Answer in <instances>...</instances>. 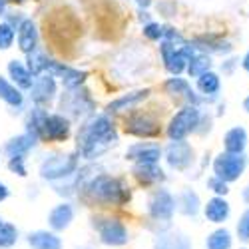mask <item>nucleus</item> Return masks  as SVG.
Returning a JSON list of instances; mask_svg holds the SVG:
<instances>
[{
  "label": "nucleus",
  "instance_id": "obj_1",
  "mask_svg": "<svg viewBox=\"0 0 249 249\" xmlns=\"http://www.w3.org/2000/svg\"><path fill=\"white\" fill-rule=\"evenodd\" d=\"M78 197L102 210H122L132 201V188L126 179L112 174H94L80 188Z\"/></svg>",
  "mask_w": 249,
  "mask_h": 249
},
{
  "label": "nucleus",
  "instance_id": "obj_2",
  "mask_svg": "<svg viewBox=\"0 0 249 249\" xmlns=\"http://www.w3.org/2000/svg\"><path fill=\"white\" fill-rule=\"evenodd\" d=\"M76 142H78V156L84 158L86 161H94L106 154L112 146H116L118 132L114 128V122L106 114H100L82 124Z\"/></svg>",
  "mask_w": 249,
  "mask_h": 249
},
{
  "label": "nucleus",
  "instance_id": "obj_3",
  "mask_svg": "<svg viewBox=\"0 0 249 249\" xmlns=\"http://www.w3.org/2000/svg\"><path fill=\"white\" fill-rule=\"evenodd\" d=\"M90 225H92L96 239L102 247L124 249L132 243V231H130L128 223L116 213H110V212L96 213V215H92Z\"/></svg>",
  "mask_w": 249,
  "mask_h": 249
},
{
  "label": "nucleus",
  "instance_id": "obj_4",
  "mask_svg": "<svg viewBox=\"0 0 249 249\" xmlns=\"http://www.w3.org/2000/svg\"><path fill=\"white\" fill-rule=\"evenodd\" d=\"M146 213L156 233L172 230V219L176 215V196L168 188H156L146 203Z\"/></svg>",
  "mask_w": 249,
  "mask_h": 249
},
{
  "label": "nucleus",
  "instance_id": "obj_5",
  "mask_svg": "<svg viewBox=\"0 0 249 249\" xmlns=\"http://www.w3.org/2000/svg\"><path fill=\"white\" fill-rule=\"evenodd\" d=\"M80 170V156L78 152L68 154H54L40 161L38 165V176L48 183H58L72 178Z\"/></svg>",
  "mask_w": 249,
  "mask_h": 249
},
{
  "label": "nucleus",
  "instance_id": "obj_6",
  "mask_svg": "<svg viewBox=\"0 0 249 249\" xmlns=\"http://www.w3.org/2000/svg\"><path fill=\"white\" fill-rule=\"evenodd\" d=\"M199 120H201V112L197 110V106H185L170 120L165 134H168L172 142H183L192 132L197 130Z\"/></svg>",
  "mask_w": 249,
  "mask_h": 249
},
{
  "label": "nucleus",
  "instance_id": "obj_7",
  "mask_svg": "<svg viewBox=\"0 0 249 249\" xmlns=\"http://www.w3.org/2000/svg\"><path fill=\"white\" fill-rule=\"evenodd\" d=\"M245 165H247V158L243 154L221 152L213 160V176L219 178L225 183H231V181H237L243 176Z\"/></svg>",
  "mask_w": 249,
  "mask_h": 249
},
{
  "label": "nucleus",
  "instance_id": "obj_8",
  "mask_svg": "<svg viewBox=\"0 0 249 249\" xmlns=\"http://www.w3.org/2000/svg\"><path fill=\"white\" fill-rule=\"evenodd\" d=\"M163 160L168 168L174 172H185L190 170L196 161V152L188 142H170L168 148L163 150Z\"/></svg>",
  "mask_w": 249,
  "mask_h": 249
},
{
  "label": "nucleus",
  "instance_id": "obj_9",
  "mask_svg": "<svg viewBox=\"0 0 249 249\" xmlns=\"http://www.w3.org/2000/svg\"><path fill=\"white\" fill-rule=\"evenodd\" d=\"M74 221H76V205L70 199H62L56 205H52L48 215H46L48 230L58 233V235L68 231Z\"/></svg>",
  "mask_w": 249,
  "mask_h": 249
},
{
  "label": "nucleus",
  "instance_id": "obj_10",
  "mask_svg": "<svg viewBox=\"0 0 249 249\" xmlns=\"http://www.w3.org/2000/svg\"><path fill=\"white\" fill-rule=\"evenodd\" d=\"M163 158V150L160 143H152V142H138L126 150V160L132 161L134 165L138 163H160V160Z\"/></svg>",
  "mask_w": 249,
  "mask_h": 249
},
{
  "label": "nucleus",
  "instance_id": "obj_11",
  "mask_svg": "<svg viewBox=\"0 0 249 249\" xmlns=\"http://www.w3.org/2000/svg\"><path fill=\"white\" fill-rule=\"evenodd\" d=\"M22 239L30 249H64V237L50 231L48 227L32 230L28 233H24Z\"/></svg>",
  "mask_w": 249,
  "mask_h": 249
},
{
  "label": "nucleus",
  "instance_id": "obj_12",
  "mask_svg": "<svg viewBox=\"0 0 249 249\" xmlns=\"http://www.w3.org/2000/svg\"><path fill=\"white\" fill-rule=\"evenodd\" d=\"M124 128H126V134L138 136V138H154L160 134V126L158 122L148 116V114H132L124 122Z\"/></svg>",
  "mask_w": 249,
  "mask_h": 249
},
{
  "label": "nucleus",
  "instance_id": "obj_13",
  "mask_svg": "<svg viewBox=\"0 0 249 249\" xmlns=\"http://www.w3.org/2000/svg\"><path fill=\"white\" fill-rule=\"evenodd\" d=\"M46 72L50 76H60L62 78V84L64 88L68 90H76L84 84L86 80V72L84 70H78V68H70L66 64H62V62H54V60H48V66H46Z\"/></svg>",
  "mask_w": 249,
  "mask_h": 249
},
{
  "label": "nucleus",
  "instance_id": "obj_14",
  "mask_svg": "<svg viewBox=\"0 0 249 249\" xmlns=\"http://www.w3.org/2000/svg\"><path fill=\"white\" fill-rule=\"evenodd\" d=\"M152 249H194V241L188 233L172 227L168 231L154 233Z\"/></svg>",
  "mask_w": 249,
  "mask_h": 249
},
{
  "label": "nucleus",
  "instance_id": "obj_15",
  "mask_svg": "<svg viewBox=\"0 0 249 249\" xmlns=\"http://www.w3.org/2000/svg\"><path fill=\"white\" fill-rule=\"evenodd\" d=\"M70 120L60 116V114H48L44 120V132H42V140L46 142H66L70 138Z\"/></svg>",
  "mask_w": 249,
  "mask_h": 249
},
{
  "label": "nucleus",
  "instance_id": "obj_16",
  "mask_svg": "<svg viewBox=\"0 0 249 249\" xmlns=\"http://www.w3.org/2000/svg\"><path fill=\"white\" fill-rule=\"evenodd\" d=\"M30 98L40 108L48 106V104L56 98V80H54V76H50V74L38 76L34 80L32 88H30Z\"/></svg>",
  "mask_w": 249,
  "mask_h": 249
},
{
  "label": "nucleus",
  "instance_id": "obj_17",
  "mask_svg": "<svg viewBox=\"0 0 249 249\" xmlns=\"http://www.w3.org/2000/svg\"><path fill=\"white\" fill-rule=\"evenodd\" d=\"M201 212H203V217L210 223L223 225L227 219H230V215H231V205H230V201H227L225 197H215L213 196V197H210L203 203Z\"/></svg>",
  "mask_w": 249,
  "mask_h": 249
},
{
  "label": "nucleus",
  "instance_id": "obj_18",
  "mask_svg": "<svg viewBox=\"0 0 249 249\" xmlns=\"http://www.w3.org/2000/svg\"><path fill=\"white\" fill-rule=\"evenodd\" d=\"M201 199L194 190H183L176 196V212L181 213L183 217H192L196 219L201 213Z\"/></svg>",
  "mask_w": 249,
  "mask_h": 249
},
{
  "label": "nucleus",
  "instance_id": "obj_19",
  "mask_svg": "<svg viewBox=\"0 0 249 249\" xmlns=\"http://www.w3.org/2000/svg\"><path fill=\"white\" fill-rule=\"evenodd\" d=\"M132 176H134V179H138L140 185H158L165 179V172L160 168V163L132 165Z\"/></svg>",
  "mask_w": 249,
  "mask_h": 249
},
{
  "label": "nucleus",
  "instance_id": "obj_20",
  "mask_svg": "<svg viewBox=\"0 0 249 249\" xmlns=\"http://www.w3.org/2000/svg\"><path fill=\"white\" fill-rule=\"evenodd\" d=\"M18 48L26 56L38 48V28L32 18L20 20L18 24Z\"/></svg>",
  "mask_w": 249,
  "mask_h": 249
},
{
  "label": "nucleus",
  "instance_id": "obj_21",
  "mask_svg": "<svg viewBox=\"0 0 249 249\" xmlns=\"http://www.w3.org/2000/svg\"><path fill=\"white\" fill-rule=\"evenodd\" d=\"M36 140L34 138H30L26 132L24 134H20V136H14V138H10L6 143H4V148H2V152H4V156L10 160V158H26L28 156V152L36 146Z\"/></svg>",
  "mask_w": 249,
  "mask_h": 249
},
{
  "label": "nucleus",
  "instance_id": "obj_22",
  "mask_svg": "<svg viewBox=\"0 0 249 249\" xmlns=\"http://www.w3.org/2000/svg\"><path fill=\"white\" fill-rule=\"evenodd\" d=\"M223 148L227 154H243L247 148V132L241 126H235L231 130H227L223 136Z\"/></svg>",
  "mask_w": 249,
  "mask_h": 249
},
{
  "label": "nucleus",
  "instance_id": "obj_23",
  "mask_svg": "<svg viewBox=\"0 0 249 249\" xmlns=\"http://www.w3.org/2000/svg\"><path fill=\"white\" fill-rule=\"evenodd\" d=\"M8 76L12 78V82H14V86L20 90H30L32 88V84H34V78H32V74L28 72V68H26V64H22L20 60H10L8 62Z\"/></svg>",
  "mask_w": 249,
  "mask_h": 249
},
{
  "label": "nucleus",
  "instance_id": "obj_24",
  "mask_svg": "<svg viewBox=\"0 0 249 249\" xmlns=\"http://www.w3.org/2000/svg\"><path fill=\"white\" fill-rule=\"evenodd\" d=\"M20 241H22V233L18 225L8 219L0 221V249H14Z\"/></svg>",
  "mask_w": 249,
  "mask_h": 249
},
{
  "label": "nucleus",
  "instance_id": "obj_25",
  "mask_svg": "<svg viewBox=\"0 0 249 249\" xmlns=\"http://www.w3.org/2000/svg\"><path fill=\"white\" fill-rule=\"evenodd\" d=\"M233 235L227 227H217L205 235V249H231Z\"/></svg>",
  "mask_w": 249,
  "mask_h": 249
},
{
  "label": "nucleus",
  "instance_id": "obj_26",
  "mask_svg": "<svg viewBox=\"0 0 249 249\" xmlns=\"http://www.w3.org/2000/svg\"><path fill=\"white\" fill-rule=\"evenodd\" d=\"M0 100L6 102L12 108H22V104H24L22 92H20L12 82H8L4 76H0Z\"/></svg>",
  "mask_w": 249,
  "mask_h": 249
},
{
  "label": "nucleus",
  "instance_id": "obj_27",
  "mask_svg": "<svg viewBox=\"0 0 249 249\" xmlns=\"http://www.w3.org/2000/svg\"><path fill=\"white\" fill-rule=\"evenodd\" d=\"M148 94H150V90H138V92L122 96V98H118V100L108 104V112H122V110L130 108V106H136L138 102H142L143 98H148Z\"/></svg>",
  "mask_w": 249,
  "mask_h": 249
},
{
  "label": "nucleus",
  "instance_id": "obj_28",
  "mask_svg": "<svg viewBox=\"0 0 249 249\" xmlns=\"http://www.w3.org/2000/svg\"><path fill=\"white\" fill-rule=\"evenodd\" d=\"M221 88V82H219V76L215 72H205L197 78V90L205 96H215Z\"/></svg>",
  "mask_w": 249,
  "mask_h": 249
},
{
  "label": "nucleus",
  "instance_id": "obj_29",
  "mask_svg": "<svg viewBox=\"0 0 249 249\" xmlns=\"http://www.w3.org/2000/svg\"><path fill=\"white\" fill-rule=\"evenodd\" d=\"M46 66H48V58H46L42 52H40L38 48L28 54V64H26V68H28V72L32 74V78H38L40 74H44V72H46Z\"/></svg>",
  "mask_w": 249,
  "mask_h": 249
},
{
  "label": "nucleus",
  "instance_id": "obj_30",
  "mask_svg": "<svg viewBox=\"0 0 249 249\" xmlns=\"http://www.w3.org/2000/svg\"><path fill=\"white\" fill-rule=\"evenodd\" d=\"M210 68H212V60H210V56H205V54H194V56L190 58V64H188V72H190V76L199 78L201 74L210 72Z\"/></svg>",
  "mask_w": 249,
  "mask_h": 249
},
{
  "label": "nucleus",
  "instance_id": "obj_31",
  "mask_svg": "<svg viewBox=\"0 0 249 249\" xmlns=\"http://www.w3.org/2000/svg\"><path fill=\"white\" fill-rule=\"evenodd\" d=\"M165 90H168V94L172 96H179V94H188L190 92V84L185 82L183 78H170L168 82H165Z\"/></svg>",
  "mask_w": 249,
  "mask_h": 249
},
{
  "label": "nucleus",
  "instance_id": "obj_32",
  "mask_svg": "<svg viewBox=\"0 0 249 249\" xmlns=\"http://www.w3.org/2000/svg\"><path fill=\"white\" fill-rule=\"evenodd\" d=\"M14 28L8 22H0V50H8L14 42Z\"/></svg>",
  "mask_w": 249,
  "mask_h": 249
},
{
  "label": "nucleus",
  "instance_id": "obj_33",
  "mask_svg": "<svg viewBox=\"0 0 249 249\" xmlns=\"http://www.w3.org/2000/svg\"><path fill=\"white\" fill-rule=\"evenodd\" d=\"M8 170L18 176V178H26L28 176V168H26V158H10L8 160Z\"/></svg>",
  "mask_w": 249,
  "mask_h": 249
},
{
  "label": "nucleus",
  "instance_id": "obj_34",
  "mask_svg": "<svg viewBox=\"0 0 249 249\" xmlns=\"http://www.w3.org/2000/svg\"><path fill=\"white\" fill-rule=\"evenodd\" d=\"M237 237L243 243H249V207L241 213L239 221H237Z\"/></svg>",
  "mask_w": 249,
  "mask_h": 249
},
{
  "label": "nucleus",
  "instance_id": "obj_35",
  "mask_svg": "<svg viewBox=\"0 0 249 249\" xmlns=\"http://www.w3.org/2000/svg\"><path fill=\"white\" fill-rule=\"evenodd\" d=\"M207 188H210V190L215 194V197H225L227 194H230V188H227V183L221 181V179L215 178V176H212L210 179H207Z\"/></svg>",
  "mask_w": 249,
  "mask_h": 249
},
{
  "label": "nucleus",
  "instance_id": "obj_36",
  "mask_svg": "<svg viewBox=\"0 0 249 249\" xmlns=\"http://www.w3.org/2000/svg\"><path fill=\"white\" fill-rule=\"evenodd\" d=\"M143 36L150 38V40H161L163 38V26L156 24V22H150L143 26Z\"/></svg>",
  "mask_w": 249,
  "mask_h": 249
},
{
  "label": "nucleus",
  "instance_id": "obj_37",
  "mask_svg": "<svg viewBox=\"0 0 249 249\" xmlns=\"http://www.w3.org/2000/svg\"><path fill=\"white\" fill-rule=\"evenodd\" d=\"M12 196V192H10V188L4 183V181H0V203H4L8 197Z\"/></svg>",
  "mask_w": 249,
  "mask_h": 249
},
{
  "label": "nucleus",
  "instance_id": "obj_38",
  "mask_svg": "<svg viewBox=\"0 0 249 249\" xmlns=\"http://www.w3.org/2000/svg\"><path fill=\"white\" fill-rule=\"evenodd\" d=\"M241 66H243V70H245V72H249V52L243 56V60H241Z\"/></svg>",
  "mask_w": 249,
  "mask_h": 249
},
{
  "label": "nucleus",
  "instance_id": "obj_39",
  "mask_svg": "<svg viewBox=\"0 0 249 249\" xmlns=\"http://www.w3.org/2000/svg\"><path fill=\"white\" fill-rule=\"evenodd\" d=\"M136 2H138L140 8H148V6L152 4V0H136Z\"/></svg>",
  "mask_w": 249,
  "mask_h": 249
},
{
  "label": "nucleus",
  "instance_id": "obj_40",
  "mask_svg": "<svg viewBox=\"0 0 249 249\" xmlns=\"http://www.w3.org/2000/svg\"><path fill=\"white\" fill-rule=\"evenodd\" d=\"M233 62H235V60H230V62H227L223 70H225V72H231V70H233Z\"/></svg>",
  "mask_w": 249,
  "mask_h": 249
},
{
  "label": "nucleus",
  "instance_id": "obj_41",
  "mask_svg": "<svg viewBox=\"0 0 249 249\" xmlns=\"http://www.w3.org/2000/svg\"><path fill=\"white\" fill-rule=\"evenodd\" d=\"M4 10H6V0H0V16L4 14Z\"/></svg>",
  "mask_w": 249,
  "mask_h": 249
},
{
  "label": "nucleus",
  "instance_id": "obj_42",
  "mask_svg": "<svg viewBox=\"0 0 249 249\" xmlns=\"http://www.w3.org/2000/svg\"><path fill=\"white\" fill-rule=\"evenodd\" d=\"M243 108H245V112H249V96L243 100Z\"/></svg>",
  "mask_w": 249,
  "mask_h": 249
},
{
  "label": "nucleus",
  "instance_id": "obj_43",
  "mask_svg": "<svg viewBox=\"0 0 249 249\" xmlns=\"http://www.w3.org/2000/svg\"><path fill=\"white\" fill-rule=\"evenodd\" d=\"M76 249H94L92 245H80V247H76Z\"/></svg>",
  "mask_w": 249,
  "mask_h": 249
},
{
  "label": "nucleus",
  "instance_id": "obj_44",
  "mask_svg": "<svg viewBox=\"0 0 249 249\" xmlns=\"http://www.w3.org/2000/svg\"><path fill=\"white\" fill-rule=\"evenodd\" d=\"M0 221H2V217H0Z\"/></svg>",
  "mask_w": 249,
  "mask_h": 249
},
{
  "label": "nucleus",
  "instance_id": "obj_45",
  "mask_svg": "<svg viewBox=\"0 0 249 249\" xmlns=\"http://www.w3.org/2000/svg\"><path fill=\"white\" fill-rule=\"evenodd\" d=\"M241 249H245V247H241Z\"/></svg>",
  "mask_w": 249,
  "mask_h": 249
},
{
  "label": "nucleus",
  "instance_id": "obj_46",
  "mask_svg": "<svg viewBox=\"0 0 249 249\" xmlns=\"http://www.w3.org/2000/svg\"><path fill=\"white\" fill-rule=\"evenodd\" d=\"M20 2H22V0H20Z\"/></svg>",
  "mask_w": 249,
  "mask_h": 249
}]
</instances>
